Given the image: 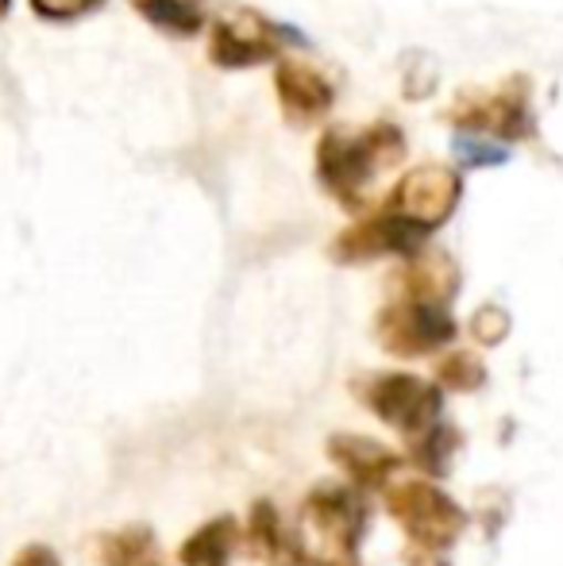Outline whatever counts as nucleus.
<instances>
[{
    "label": "nucleus",
    "instance_id": "nucleus-1",
    "mask_svg": "<svg viewBox=\"0 0 563 566\" xmlns=\"http://www.w3.org/2000/svg\"><path fill=\"white\" fill-rule=\"evenodd\" d=\"M402 158H406V135L394 124H371L355 135L344 127H329L316 143V178L324 193L336 197L347 212H359L371 181Z\"/></svg>",
    "mask_w": 563,
    "mask_h": 566
},
{
    "label": "nucleus",
    "instance_id": "nucleus-2",
    "mask_svg": "<svg viewBox=\"0 0 563 566\" xmlns=\"http://www.w3.org/2000/svg\"><path fill=\"white\" fill-rule=\"evenodd\" d=\"M367 532V505L355 485L324 482L301 505L298 555L309 566H352Z\"/></svg>",
    "mask_w": 563,
    "mask_h": 566
},
{
    "label": "nucleus",
    "instance_id": "nucleus-3",
    "mask_svg": "<svg viewBox=\"0 0 563 566\" xmlns=\"http://www.w3.org/2000/svg\"><path fill=\"white\" fill-rule=\"evenodd\" d=\"M386 509L406 528L409 566H448L444 552L467 528V516L456 501L432 482H394L386 485Z\"/></svg>",
    "mask_w": 563,
    "mask_h": 566
},
{
    "label": "nucleus",
    "instance_id": "nucleus-4",
    "mask_svg": "<svg viewBox=\"0 0 563 566\" xmlns=\"http://www.w3.org/2000/svg\"><path fill=\"white\" fill-rule=\"evenodd\" d=\"M355 397L383 424L398 428L406 440H417L428 428L440 424V389L428 386L425 378H414V374H375V378L355 386Z\"/></svg>",
    "mask_w": 563,
    "mask_h": 566
},
{
    "label": "nucleus",
    "instance_id": "nucleus-5",
    "mask_svg": "<svg viewBox=\"0 0 563 566\" xmlns=\"http://www.w3.org/2000/svg\"><path fill=\"white\" fill-rule=\"evenodd\" d=\"M285 31L271 23L256 8H225L212 20L209 35V59L220 70H248L259 62H274L282 51Z\"/></svg>",
    "mask_w": 563,
    "mask_h": 566
},
{
    "label": "nucleus",
    "instance_id": "nucleus-6",
    "mask_svg": "<svg viewBox=\"0 0 563 566\" xmlns=\"http://www.w3.org/2000/svg\"><path fill=\"white\" fill-rule=\"evenodd\" d=\"M375 336L383 350L398 358H421L440 350L456 336V321L448 316V305H428V301L398 297L378 313Z\"/></svg>",
    "mask_w": 563,
    "mask_h": 566
},
{
    "label": "nucleus",
    "instance_id": "nucleus-7",
    "mask_svg": "<svg viewBox=\"0 0 563 566\" xmlns=\"http://www.w3.org/2000/svg\"><path fill=\"white\" fill-rule=\"evenodd\" d=\"M448 119L459 132H487L498 139H529L536 132L525 77H510L494 93H467L463 101H456Z\"/></svg>",
    "mask_w": 563,
    "mask_h": 566
},
{
    "label": "nucleus",
    "instance_id": "nucleus-8",
    "mask_svg": "<svg viewBox=\"0 0 563 566\" xmlns=\"http://www.w3.org/2000/svg\"><path fill=\"white\" fill-rule=\"evenodd\" d=\"M459 197H463V178H459V170H451V166H444V163H425V166H414V170L394 186L386 209L414 220L417 228L436 231L451 220Z\"/></svg>",
    "mask_w": 563,
    "mask_h": 566
},
{
    "label": "nucleus",
    "instance_id": "nucleus-9",
    "mask_svg": "<svg viewBox=\"0 0 563 566\" xmlns=\"http://www.w3.org/2000/svg\"><path fill=\"white\" fill-rule=\"evenodd\" d=\"M428 243V231L417 228L414 220L398 217V212H378V217H367L359 224H352L347 231H340L332 239V259L336 262H371V259H383V254H417Z\"/></svg>",
    "mask_w": 563,
    "mask_h": 566
},
{
    "label": "nucleus",
    "instance_id": "nucleus-10",
    "mask_svg": "<svg viewBox=\"0 0 563 566\" xmlns=\"http://www.w3.org/2000/svg\"><path fill=\"white\" fill-rule=\"evenodd\" d=\"M274 93H279L282 116L293 127L316 124L332 108V101H336V90H332V82L321 70L293 59H282L274 66Z\"/></svg>",
    "mask_w": 563,
    "mask_h": 566
},
{
    "label": "nucleus",
    "instance_id": "nucleus-11",
    "mask_svg": "<svg viewBox=\"0 0 563 566\" xmlns=\"http://www.w3.org/2000/svg\"><path fill=\"white\" fill-rule=\"evenodd\" d=\"M329 459L344 470L355 490H383V485H390L394 470L402 462L390 448H383L378 440H367V436H332Z\"/></svg>",
    "mask_w": 563,
    "mask_h": 566
},
{
    "label": "nucleus",
    "instance_id": "nucleus-12",
    "mask_svg": "<svg viewBox=\"0 0 563 566\" xmlns=\"http://www.w3.org/2000/svg\"><path fill=\"white\" fill-rule=\"evenodd\" d=\"M398 293L409 301H428V305H448L459 293V266L448 251L436 247H421L417 254H409L406 270L398 277Z\"/></svg>",
    "mask_w": 563,
    "mask_h": 566
},
{
    "label": "nucleus",
    "instance_id": "nucleus-13",
    "mask_svg": "<svg viewBox=\"0 0 563 566\" xmlns=\"http://www.w3.org/2000/svg\"><path fill=\"white\" fill-rule=\"evenodd\" d=\"M240 544V524L232 516H220V521L197 528L194 536L181 544L178 559L181 566H228L232 563V552Z\"/></svg>",
    "mask_w": 563,
    "mask_h": 566
},
{
    "label": "nucleus",
    "instance_id": "nucleus-14",
    "mask_svg": "<svg viewBox=\"0 0 563 566\" xmlns=\"http://www.w3.org/2000/svg\"><path fill=\"white\" fill-rule=\"evenodd\" d=\"M243 539H248V552L256 559H263L267 566L271 563H282V559H301L298 547L285 544L282 528H279V513H274L271 501H256L248 516V528H243Z\"/></svg>",
    "mask_w": 563,
    "mask_h": 566
},
{
    "label": "nucleus",
    "instance_id": "nucleus-15",
    "mask_svg": "<svg viewBox=\"0 0 563 566\" xmlns=\"http://www.w3.org/2000/svg\"><path fill=\"white\" fill-rule=\"evenodd\" d=\"M132 8L155 28L170 31V35H197L205 28V12L197 0H132Z\"/></svg>",
    "mask_w": 563,
    "mask_h": 566
},
{
    "label": "nucleus",
    "instance_id": "nucleus-16",
    "mask_svg": "<svg viewBox=\"0 0 563 566\" xmlns=\"http://www.w3.org/2000/svg\"><path fill=\"white\" fill-rule=\"evenodd\" d=\"M409 443H414V462L421 470H428L432 478L448 474L451 454L459 451V436H456V428H448V424L428 428L425 436H417V440H409Z\"/></svg>",
    "mask_w": 563,
    "mask_h": 566
},
{
    "label": "nucleus",
    "instance_id": "nucleus-17",
    "mask_svg": "<svg viewBox=\"0 0 563 566\" xmlns=\"http://www.w3.org/2000/svg\"><path fill=\"white\" fill-rule=\"evenodd\" d=\"M436 378H440V386L459 389V394H471V389H479L482 381H487V370H482V363L475 355L456 350V355H448L440 366H436Z\"/></svg>",
    "mask_w": 563,
    "mask_h": 566
},
{
    "label": "nucleus",
    "instance_id": "nucleus-18",
    "mask_svg": "<svg viewBox=\"0 0 563 566\" xmlns=\"http://www.w3.org/2000/svg\"><path fill=\"white\" fill-rule=\"evenodd\" d=\"M456 155L463 166H502L510 163V147H502L498 139H482V132H459L456 135Z\"/></svg>",
    "mask_w": 563,
    "mask_h": 566
},
{
    "label": "nucleus",
    "instance_id": "nucleus-19",
    "mask_svg": "<svg viewBox=\"0 0 563 566\" xmlns=\"http://www.w3.org/2000/svg\"><path fill=\"white\" fill-rule=\"evenodd\" d=\"M505 332H510V316H505V308H498V305H482L479 313L471 316V336L479 339V343H502L505 339Z\"/></svg>",
    "mask_w": 563,
    "mask_h": 566
},
{
    "label": "nucleus",
    "instance_id": "nucleus-20",
    "mask_svg": "<svg viewBox=\"0 0 563 566\" xmlns=\"http://www.w3.org/2000/svg\"><path fill=\"white\" fill-rule=\"evenodd\" d=\"M105 0H31V12L43 15V20H77V15L93 12Z\"/></svg>",
    "mask_w": 563,
    "mask_h": 566
},
{
    "label": "nucleus",
    "instance_id": "nucleus-21",
    "mask_svg": "<svg viewBox=\"0 0 563 566\" xmlns=\"http://www.w3.org/2000/svg\"><path fill=\"white\" fill-rule=\"evenodd\" d=\"M15 566H62V563L46 544H31V547H23V552L15 555Z\"/></svg>",
    "mask_w": 563,
    "mask_h": 566
},
{
    "label": "nucleus",
    "instance_id": "nucleus-22",
    "mask_svg": "<svg viewBox=\"0 0 563 566\" xmlns=\"http://www.w3.org/2000/svg\"><path fill=\"white\" fill-rule=\"evenodd\" d=\"M8 4H12V0H0V20L8 15Z\"/></svg>",
    "mask_w": 563,
    "mask_h": 566
},
{
    "label": "nucleus",
    "instance_id": "nucleus-23",
    "mask_svg": "<svg viewBox=\"0 0 563 566\" xmlns=\"http://www.w3.org/2000/svg\"><path fill=\"white\" fill-rule=\"evenodd\" d=\"M301 559H282V563H271V566H298Z\"/></svg>",
    "mask_w": 563,
    "mask_h": 566
},
{
    "label": "nucleus",
    "instance_id": "nucleus-24",
    "mask_svg": "<svg viewBox=\"0 0 563 566\" xmlns=\"http://www.w3.org/2000/svg\"><path fill=\"white\" fill-rule=\"evenodd\" d=\"M352 566H355V563H352Z\"/></svg>",
    "mask_w": 563,
    "mask_h": 566
}]
</instances>
